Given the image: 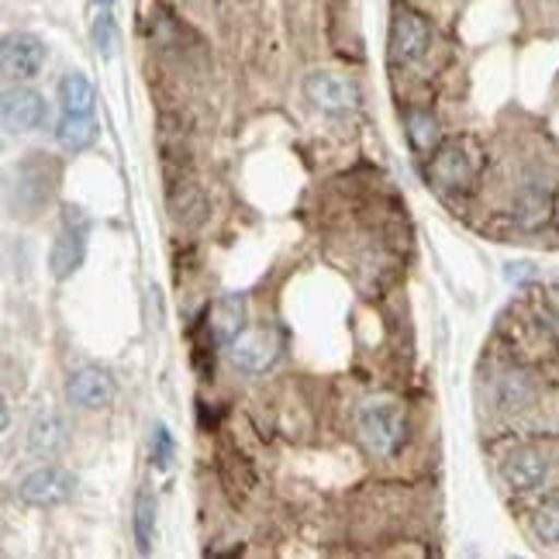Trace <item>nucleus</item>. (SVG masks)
<instances>
[{
	"label": "nucleus",
	"mask_w": 559,
	"mask_h": 559,
	"mask_svg": "<svg viewBox=\"0 0 559 559\" xmlns=\"http://www.w3.org/2000/svg\"><path fill=\"white\" fill-rule=\"evenodd\" d=\"M56 180H59V166L46 156H28L21 159L11 187H8V204L11 214H21V218H32L41 207L52 201L56 193Z\"/></svg>",
	"instance_id": "obj_1"
},
{
	"label": "nucleus",
	"mask_w": 559,
	"mask_h": 559,
	"mask_svg": "<svg viewBox=\"0 0 559 559\" xmlns=\"http://www.w3.org/2000/svg\"><path fill=\"white\" fill-rule=\"evenodd\" d=\"M356 425H359L362 442H367V449L377 456H394L404 442V412H401V404L391 397L362 404Z\"/></svg>",
	"instance_id": "obj_2"
},
{
	"label": "nucleus",
	"mask_w": 559,
	"mask_h": 559,
	"mask_svg": "<svg viewBox=\"0 0 559 559\" xmlns=\"http://www.w3.org/2000/svg\"><path fill=\"white\" fill-rule=\"evenodd\" d=\"M87 239H91L87 214H83L80 207L62 211V225H59V235L52 242V252H49V270L56 280H67L83 266V260H87Z\"/></svg>",
	"instance_id": "obj_3"
},
{
	"label": "nucleus",
	"mask_w": 559,
	"mask_h": 559,
	"mask_svg": "<svg viewBox=\"0 0 559 559\" xmlns=\"http://www.w3.org/2000/svg\"><path fill=\"white\" fill-rule=\"evenodd\" d=\"M76 493V477L62 466H38L17 484V498L32 508H52L67 504Z\"/></svg>",
	"instance_id": "obj_4"
},
{
	"label": "nucleus",
	"mask_w": 559,
	"mask_h": 559,
	"mask_svg": "<svg viewBox=\"0 0 559 559\" xmlns=\"http://www.w3.org/2000/svg\"><path fill=\"white\" fill-rule=\"evenodd\" d=\"M228 349H231V362L242 373H266L280 359V353H284V338H280L276 329L260 325V329H246Z\"/></svg>",
	"instance_id": "obj_5"
},
{
	"label": "nucleus",
	"mask_w": 559,
	"mask_h": 559,
	"mask_svg": "<svg viewBox=\"0 0 559 559\" xmlns=\"http://www.w3.org/2000/svg\"><path fill=\"white\" fill-rule=\"evenodd\" d=\"M432 49V25L412 8H397L391 17V56L394 62H418Z\"/></svg>",
	"instance_id": "obj_6"
},
{
	"label": "nucleus",
	"mask_w": 559,
	"mask_h": 559,
	"mask_svg": "<svg viewBox=\"0 0 559 559\" xmlns=\"http://www.w3.org/2000/svg\"><path fill=\"white\" fill-rule=\"evenodd\" d=\"M0 115H4V128L11 135H25V132H38L49 121V104L32 87H8Z\"/></svg>",
	"instance_id": "obj_7"
},
{
	"label": "nucleus",
	"mask_w": 559,
	"mask_h": 559,
	"mask_svg": "<svg viewBox=\"0 0 559 559\" xmlns=\"http://www.w3.org/2000/svg\"><path fill=\"white\" fill-rule=\"evenodd\" d=\"M0 59H4V73L11 80H32L46 67V41L32 32H11L0 46Z\"/></svg>",
	"instance_id": "obj_8"
},
{
	"label": "nucleus",
	"mask_w": 559,
	"mask_h": 559,
	"mask_svg": "<svg viewBox=\"0 0 559 559\" xmlns=\"http://www.w3.org/2000/svg\"><path fill=\"white\" fill-rule=\"evenodd\" d=\"M305 94L329 115H342V111H353L359 104V87L349 76H338L332 70H314L305 80Z\"/></svg>",
	"instance_id": "obj_9"
},
{
	"label": "nucleus",
	"mask_w": 559,
	"mask_h": 559,
	"mask_svg": "<svg viewBox=\"0 0 559 559\" xmlns=\"http://www.w3.org/2000/svg\"><path fill=\"white\" fill-rule=\"evenodd\" d=\"M501 477L514 490H539L549 477V463L543 453L522 445V449H511V453L501 460Z\"/></svg>",
	"instance_id": "obj_10"
},
{
	"label": "nucleus",
	"mask_w": 559,
	"mask_h": 559,
	"mask_svg": "<svg viewBox=\"0 0 559 559\" xmlns=\"http://www.w3.org/2000/svg\"><path fill=\"white\" fill-rule=\"evenodd\" d=\"M67 397L70 404L83 407V412H94V407L111 404L115 397V377L100 370V367H83L70 377L67 383Z\"/></svg>",
	"instance_id": "obj_11"
},
{
	"label": "nucleus",
	"mask_w": 559,
	"mask_h": 559,
	"mask_svg": "<svg viewBox=\"0 0 559 559\" xmlns=\"http://www.w3.org/2000/svg\"><path fill=\"white\" fill-rule=\"evenodd\" d=\"M246 321H249L246 297L242 294H225V297L214 300V308H211V321H207L211 338L218 342V346H231V342L249 329Z\"/></svg>",
	"instance_id": "obj_12"
},
{
	"label": "nucleus",
	"mask_w": 559,
	"mask_h": 559,
	"mask_svg": "<svg viewBox=\"0 0 559 559\" xmlns=\"http://www.w3.org/2000/svg\"><path fill=\"white\" fill-rule=\"evenodd\" d=\"M552 207V183H546L543 177H525L519 183V193H514V218H519L522 228H539L549 218Z\"/></svg>",
	"instance_id": "obj_13"
},
{
	"label": "nucleus",
	"mask_w": 559,
	"mask_h": 559,
	"mask_svg": "<svg viewBox=\"0 0 559 559\" xmlns=\"http://www.w3.org/2000/svg\"><path fill=\"white\" fill-rule=\"evenodd\" d=\"M428 174H432V180L445 190L466 187L473 180V159L466 156L463 145H442L432 166H428Z\"/></svg>",
	"instance_id": "obj_14"
},
{
	"label": "nucleus",
	"mask_w": 559,
	"mask_h": 559,
	"mask_svg": "<svg viewBox=\"0 0 559 559\" xmlns=\"http://www.w3.org/2000/svg\"><path fill=\"white\" fill-rule=\"evenodd\" d=\"M62 445H67V421L59 418V412L46 407V412H38L28 425V453L52 456Z\"/></svg>",
	"instance_id": "obj_15"
},
{
	"label": "nucleus",
	"mask_w": 559,
	"mask_h": 559,
	"mask_svg": "<svg viewBox=\"0 0 559 559\" xmlns=\"http://www.w3.org/2000/svg\"><path fill=\"white\" fill-rule=\"evenodd\" d=\"M535 397V383L528 373L522 370H508L498 377V386H493V401H498L501 412H525V407L532 404Z\"/></svg>",
	"instance_id": "obj_16"
},
{
	"label": "nucleus",
	"mask_w": 559,
	"mask_h": 559,
	"mask_svg": "<svg viewBox=\"0 0 559 559\" xmlns=\"http://www.w3.org/2000/svg\"><path fill=\"white\" fill-rule=\"evenodd\" d=\"M100 135V128L94 121V115H62L56 121V142L62 148H70V153H83V148H91Z\"/></svg>",
	"instance_id": "obj_17"
},
{
	"label": "nucleus",
	"mask_w": 559,
	"mask_h": 559,
	"mask_svg": "<svg viewBox=\"0 0 559 559\" xmlns=\"http://www.w3.org/2000/svg\"><path fill=\"white\" fill-rule=\"evenodd\" d=\"M94 83L83 73H67L59 80V111L62 115H94Z\"/></svg>",
	"instance_id": "obj_18"
},
{
	"label": "nucleus",
	"mask_w": 559,
	"mask_h": 559,
	"mask_svg": "<svg viewBox=\"0 0 559 559\" xmlns=\"http://www.w3.org/2000/svg\"><path fill=\"white\" fill-rule=\"evenodd\" d=\"M94 49L111 59L118 46V21H115V0H94V21H91Z\"/></svg>",
	"instance_id": "obj_19"
},
{
	"label": "nucleus",
	"mask_w": 559,
	"mask_h": 559,
	"mask_svg": "<svg viewBox=\"0 0 559 559\" xmlns=\"http://www.w3.org/2000/svg\"><path fill=\"white\" fill-rule=\"evenodd\" d=\"M135 543L142 552L153 549V535H156V498L148 490H139L135 493Z\"/></svg>",
	"instance_id": "obj_20"
},
{
	"label": "nucleus",
	"mask_w": 559,
	"mask_h": 559,
	"mask_svg": "<svg viewBox=\"0 0 559 559\" xmlns=\"http://www.w3.org/2000/svg\"><path fill=\"white\" fill-rule=\"evenodd\" d=\"M532 528H535V535H539L543 543L559 546V498H549V501H543L539 508H535Z\"/></svg>",
	"instance_id": "obj_21"
},
{
	"label": "nucleus",
	"mask_w": 559,
	"mask_h": 559,
	"mask_svg": "<svg viewBox=\"0 0 559 559\" xmlns=\"http://www.w3.org/2000/svg\"><path fill=\"white\" fill-rule=\"evenodd\" d=\"M407 135H412V145L421 148V153H428L436 142H439V128H436V118L432 115H412L407 118Z\"/></svg>",
	"instance_id": "obj_22"
},
{
	"label": "nucleus",
	"mask_w": 559,
	"mask_h": 559,
	"mask_svg": "<svg viewBox=\"0 0 559 559\" xmlns=\"http://www.w3.org/2000/svg\"><path fill=\"white\" fill-rule=\"evenodd\" d=\"M174 456H177V442L174 436H169V428L166 425H156L153 428V463L159 469H169L174 466Z\"/></svg>",
	"instance_id": "obj_23"
},
{
	"label": "nucleus",
	"mask_w": 559,
	"mask_h": 559,
	"mask_svg": "<svg viewBox=\"0 0 559 559\" xmlns=\"http://www.w3.org/2000/svg\"><path fill=\"white\" fill-rule=\"evenodd\" d=\"M543 305H546V314L559 325V284H549L546 287V297H543Z\"/></svg>",
	"instance_id": "obj_24"
}]
</instances>
